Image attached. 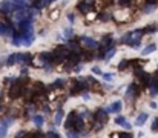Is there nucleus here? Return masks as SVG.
I'll return each mask as SVG.
<instances>
[{
	"label": "nucleus",
	"mask_w": 158,
	"mask_h": 138,
	"mask_svg": "<svg viewBox=\"0 0 158 138\" xmlns=\"http://www.w3.org/2000/svg\"><path fill=\"white\" fill-rule=\"evenodd\" d=\"M15 11H17V8L14 6L12 0H3V2L0 3V12H2L3 15H11V14H14Z\"/></svg>",
	"instance_id": "obj_1"
},
{
	"label": "nucleus",
	"mask_w": 158,
	"mask_h": 138,
	"mask_svg": "<svg viewBox=\"0 0 158 138\" xmlns=\"http://www.w3.org/2000/svg\"><path fill=\"white\" fill-rule=\"evenodd\" d=\"M14 32V26L8 22H0V37H12Z\"/></svg>",
	"instance_id": "obj_2"
},
{
	"label": "nucleus",
	"mask_w": 158,
	"mask_h": 138,
	"mask_svg": "<svg viewBox=\"0 0 158 138\" xmlns=\"http://www.w3.org/2000/svg\"><path fill=\"white\" fill-rule=\"evenodd\" d=\"M80 43L83 45V48H86V49H89V51H94V49H97L100 43L97 42V40H94V39H91V37H80Z\"/></svg>",
	"instance_id": "obj_3"
},
{
	"label": "nucleus",
	"mask_w": 158,
	"mask_h": 138,
	"mask_svg": "<svg viewBox=\"0 0 158 138\" xmlns=\"http://www.w3.org/2000/svg\"><path fill=\"white\" fill-rule=\"evenodd\" d=\"M19 32H26V31H32V26H34V19H26V20H22L20 23L15 25Z\"/></svg>",
	"instance_id": "obj_4"
},
{
	"label": "nucleus",
	"mask_w": 158,
	"mask_h": 138,
	"mask_svg": "<svg viewBox=\"0 0 158 138\" xmlns=\"http://www.w3.org/2000/svg\"><path fill=\"white\" fill-rule=\"evenodd\" d=\"M109 120V112L106 109H97V112L94 114V121H100V123H106Z\"/></svg>",
	"instance_id": "obj_5"
},
{
	"label": "nucleus",
	"mask_w": 158,
	"mask_h": 138,
	"mask_svg": "<svg viewBox=\"0 0 158 138\" xmlns=\"http://www.w3.org/2000/svg\"><path fill=\"white\" fill-rule=\"evenodd\" d=\"M31 65L32 63V55L29 52H17V65Z\"/></svg>",
	"instance_id": "obj_6"
},
{
	"label": "nucleus",
	"mask_w": 158,
	"mask_h": 138,
	"mask_svg": "<svg viewBox=\"0 0 158 138\" xmlns=\"http://www.w3.org/2000/svg\"><path fill=\"white\" fill-rule=\"evenodd\" d=\"M138 92H140L138 85L132 83V85H129V86H127V89H126V98H127V100H134V98L138 95Z\"/></svg>",
	"instance_id": "obj_7"
},
{
	"label": "nucleus",
	"mask_w": 158,
	"mask_h": 138,
	"mask_svg": "<svg viewBox=\"0 0 158 138\" xmlns=\"http://www.w3.org/2000/svg\"><path fill=\"white\" fill-rule=\"evenodd\" d=\"M88 86H89L88 83H85L83 80H78V82H75V85L72 86V91H71V94H80V92L83 94V92L88 89Z\"/></svg>",
	"instance_id": "obj_8"
},
{
	"label": "nucleus",
	"mask_w": 158,
	"mask_h": 138,
	"mask_svg": "<svg viewBox=\"0 0 158 138\" xmlns=\"http://www.w3.org/2000/svg\"><path fill=\"white\" fill-rule=\"evenodd\" d=\"M25 112H26V115H29V117L35 115V112H37V103L29 100V101L26 103V106H25Z\"/></svg>",
	"instance_id": "obj_9"
},
{
	"label": "nucleus",
	"mask_w": 158,
	"mask_h": 138,
	"mask_svg": "<svg viewBox=\"0 0 158 138\" xmlns=\"http://www.w3.org/2000/svg\"><path fill=\"white\" fill-rule=\"evenodd\" d=\"M121 107H123V103H121V101H114L112 104H109V106H107V109H106V111H107L109 114H117V112H120V111H121Z\"/></svg>",
	"instance_id": "obj_10"
},
{
	"label": "nucleus",
	"mask_w": 158,
	"mask_h": 138,
	"mask_svg": "<svg viewBox=\"0 0 158 138\" xmlns=\"http://www.w3.org/2000/svg\"><path fill=\"white\" fill-rule=\"evenodd\" d=\"M12 3H14V6H15L17 11H19V9H23V8L31 6V5H32V0H12Z\"/></svg>",
	"instance_id": "obj_11"
},
{
	"label": "nucleus",
	"mask_w": 158,
	"mask_h": 138,
	"mask_svg": "<svg viewBox=\"0 0 158 138\" xmlns=\"http://www.w3.org/2000/svg\"><path fill=\"white\" fill-rule=\"evenodd\" d=\"M75 117H77V112H75V111H72V112L68 115V118H66V121H64V128H66V129H71V128H74Z\"/></svg>",
	"instance_id": "obj_12"
},
{
	"label": "nucleus",
	"mask_w": 158,
	"mask_h": 138,
	"mask_svg": "<svg viewBox=\"0 0 158 138\" xmlns=\"http://www.w3.org/2000/svg\"><path fill=\"white\" fill-rule=\"evenodd\" d=\"M85 129V118L83 117H75V121H74V131L78 132V131H83Z\"/></svg>",
	"instance_id": "obj_13"
},
{
	"label": "nucleus",
	"mask_w": 158,
	"mask_h": 138,
	"mask_svg": "<svg viewBox=\"0 0 158 138\" xmlns=\"http://www.w3.org/2000/svg\"><path fill=\"white\" fill-rule=\"evenodd\" d=\"M77 9L80 11V12H83V14H88V12H91L92 11V6L91 5H88V3H85L83 0L77 5Z\"/></svg>",
	"instance_id": "obj_14"
},
{
	"label": "nucleus",
	"mask_w": 158,
	"mask_h": 138,
	"mask_svg": "<svg viewBox=\"0 0 158 138\" xmlns=\"http://www.w3.org/2000/svg\"><path fill=\"white\" fill-rule=\"evenodd\" d=\"M63 117H64V111H63V107H58L57 109V114H55V124L57 126H60L61 124V121H63Z\"/></svg>",
	"instance_id": "obj_15"
},
{
	"label": "nucleus",
	"mask_w": 158,
	"mask_h": 138,
	"mask_svg": "<svg viewBox=\"0 0 158 138\" xmlns=\"http://www.w3.org/2000/svg\"><path fill=\"white\" fill-rule=\"evenodd\" d=\"M115 123H117V124H120V126H123L126 131H131V128H132V126L126 121V118H124V117H117V118H115Z\"/></svg>",
	"instance_id": "obj_16"
},
{
	"label": "nucleus",
	"mask_w": 158,
	"mask_h": 138,
	"mask_svg": "<svg viewBox=\"0 0 158 138\" xmlns=\"http://www.w3.org/2000/svg\"><path fill=\"white\" fill-rule=\"evenodd\" d=\"M32 121H34V124H35L39 129L45 124V118H43V115H37V114L32 115Z\"/></svg>",
	"instance_id": "obj_17"
},
{
	"label": "nucleus",
	"mask_w": 158,
	"mask_h": 138,
	"mask_svg": "<svg viewBox=\"0 0 158 138\" xmlns=\"http://www.w3.org/2000/svg\"><path fill=\"white\" fill-rule=\"evenodd\" d=\"M64 85H66V80H63V78H57L52 85L49 86V89H51V91H52V89H58V88H63Z\"/></svg>",
	"instance_id": "obj_18"
},
{
	"label": "nucleus",
	"mask_w": 158,
	"mask_h": 138,
	"mask_svg": "<svg viewBox=\"0 0 158 138\" xmlns=\"http://www.w3.org/2000/svg\"><path fill=\"white\" fill-rule=\"evenodd\" d=\"M149 118V115L146 114V112H143V114H140L138 117H137V121H135V124L137 126H143L144 123H146V120Z\"/></svg>",
	"instance_id": "obj_19"
},
{
	"label": "nucleus",
	"mask_w": 158,
	"mask_h": 138,
	"mask_svg": "<svg viewBox=\"0 0 158 138\" xmlns=\"http://www.w3.org/2000/svg\"><path fill=\"white\" fill-rule=\"evenodd\" d=\"M155 51H157V45H155V43H151V45H148L141 51V54H143V55H149V54H152V52H155Z\"/></svg>",
	"instance_id": "obj_20"
},
{
	"label": "nucleus",
	"mask_w": 158,
	"mask_h": 138,
	"mask_svg": "<svg viewBox=\"0 0 158 138\" xmlns=\"http://www.w3.org/2000/svg\"><path fill=\"white\" fill-rule=\"evenodd\" d=\"M157 9V5L155 3H146L144 6H143V12L144 14H151V12H154Z\"/></svg>",
	"instance_id": "obj_21"
},
{
	"label": "nucleus",
	"mask_w": 158,
	"mask_h": 138,
	"mask_svg": "<svg viewBox=\"0 0 158 138\" xmlns=\"http://www.w3.org/2000/svg\"><path fill=\"white\" fill-rule=\"evenodd\" d=\"M129 66H131V60H127V58H123V60L118 63V71H126Z\"/></svg>",
	"instance_id": "obj_22"
},
{
	"label": "nucleus",
	"mask_w": 158,
	"mask_h": 138,
	"mask_svg": "<svg viewBox=\"0 0 158 138\" xmlns=\"http://www.w3.org/2000/svg\"><path fill=\"white\" fill-rule=\"evenodd\" d=\"M6 65H8V66L17 65V52H14V54H11V55L8 57V60H6Z\"/></svg>",
	"instance_id": "obj_23"
},
{
	"label": "nucleus",
	"mask_w": 158,
	"mask_h": 138,
	"mask_svg": "<svg viewBox=\"0 0 158 138\" xmlns=\"http://www.w3.org/2000/svg\"><path fill=\"white\" fill-rule=\"evenodd\" d=\"M157 31H158V26H155V25H151V26L143 28V32H144V34H154V32H157Z\"/></svg>",
	"instance_id": "obj_24"
},
{
	"label": "nucleus",
	"mask_w": 158,
	"mask_h": 138,
	"mask_svg": "<svg viewBox=\"0 0 158 138\" xmlns=\"http://www.w3.org/2000/svg\"><path fill=\"white\" fill-rule=\"evenodd\" d=\"M131 40H132V32H127V34H124L121 37V43H124V45H129Z\"/></svg>",
	"instance_id": "obj_25"
},
{
	"label": "nucleus",
	"mask_w": 158,
	"mask_h": 138,
	"mask_svg": "<svg viewBox=\"0 0 158 138\" xmlns=\"http://www.w3.org/2000/svg\"><path fill=\"white\" fill-rule=\"evenodd\" d=\"M115 52H117V49H115V46L114 48H110L107 52H106V55H105V60H110L114 55H115Z\"/></svg>",
	"instance_id": "obj_26"
},
{
	"label": "nucleus",
	"mask_w": 158,
	"mask_h": 138,
	"mask_svg": "<svg viewBox=\"0 0 158 138\" xmlns=\"http://www.w3.org/2000/svg\"><path fill=\"white\" fill-rule=\"evenodd\" d=\"M6 132H8V126L6 124H0V138H5L6 137Z\"/></svg>",
	"instance_id": "obj_27"
},
{
	"label": "nucleus",
	"mask_w": 158,
	"mask_h": 138,
	"mask_svg": "<svg viewBox=\"0 0 158 138\" xmlns=\"http://www.w3.org/2000/svg\"><path fill=\"white\" fill-rule=\"evenodd\" d=\"M2 123H3V124H6V126L9 128V126H12V124H14V118H12V117H6L5 120H2Z\"/></svg>",
	"instance_id": "obj_28"
},
{
	"label": "nucleus",
	"mask_w": 158,
	"mask_h": 138,
	"mask_svg": "<svg viewBox=\"0 0 158 138\" xmlns=\"http://www.w3.org/2000/svg\"><path fill=\"white\" fill-rule=\"evenodd\" d=\"M28 137H29V132L28 131H20L15 138H28Z\"/></svg>",
	"instance_id": "obj_29"
},
{
	"label": "nucleus",
	"mask_w": 158,
	"mask_h": 138,
	"mask_svg": "<svg viewBox=\"0 0 158 138\" xmlns=\"http://www.w3.org/2000/svg\"><path fill=\"white\" fill-rule=\"evenodd\" d=\"M46 138H61L55 131H49L48 134H46Z\"/></svg>",
	"instance_id": "obj_30"
},
{
	"label": "nucleus",
	"mask_w": 158,
	"mask_h": 138,
	"mask_svg": "<svg viewBox=\"0 0 158 138\" xmlns=\"http://www.w3.org/2000/svg\"><path fill=\"white\" fill-rule=\"evenodd\" d=\"M63 36H64V39H71V37H72V29H71V28L64 29V34H63Z\"/></svg>",
	"instance_id": "obj_31"
},
{
	"label": "nucleus",
	"mask_w": 158,
	"mask_h": 138,
	"mask_svg": "<svg viewBox=\"0 0 158 138\" xmlns=\"http://www.w3.org/2000/svg\"><path fill=\"white\" fill-rule=\"evenodd\" d=\"M92 72H94L95 75H103V72H102V69H100L98 66H94V68H92Z\"/></svg>",
	"instance_id": "obj_32"
},
{
	"label": "nucleus",
	"mask_w": 158,
	"mask_h": 138,
	"mask_svg": "<svg viewBox=\"0 0 158 138\" xmlns=\"http://www.w3.org/2000/svg\"><path fill=\"white\" fill-rule=\"evenodd\" d=\"M152 131H154V132H157L158 131V118H155L154 123H152Z\"/></svg>",
	"instance_id": "obj_33"
},
{
	"label": "nucleus",
	"mask_w": 158,
	"mask_h": 138,
	"mask_svg": "<svg viewBox=\"0 0 158 138\" xmlns=\"http://www.w3.org/2000/svg\"><path fill=\"white\" fill-rule=\"evenodd\" d=\"M117 2H118V3L121 5V6H127V5H129V3H131L132 0H117Z\"/></svg>",
	"instance_id": "obj_34"
},
{
	"label": "nucleus",
	"mask_w": 158,
	"mask_h": 138,
	"mask_svg": "<svg viewBox=\"0 0 158 138\" xmlns=\"http://www.w3.org/2000/svg\"><path fill=\"white\" fill-rule=\"evenodd\" d=\"M103 78H105L106 82H110V80L114 78V75H112V74H103Z\"/></svg>",
	"instance_id": "obj_35"
},
{
	"label": "nucleus",
	"mask_w": 158,
	"mask_h": 138,
	"mask_svg": "<svg viewBox=\"0 0 158 138\" xmlns=\"http://www.w3.org/2000/svg\"><path fill=\"white\" fill-rule=\"evenodd\" d=\"M83 2H85V3H88V5H91V6L94 8V5H95V2H97V0H83Z\"/></svg>",
	"instance_id": "obj_36"
},
{
	"label": "nucleus",
	"mask_w": 158,
	"mask_h": 138,
	"mask_svg": "<svg viewBox=\"0 0 158 138\" xmlns=\"http://www.w3.org/2000/svg\"><path fill=\"white\" fill-rule=\"evenodd\" d=\"M68 19H69V22L71 23H74V14L71 12V14H68Z\"/></svg>",
	"instance_id": "obj_37"
},
{
	"label": "nucleus",
	"mask_w": 158,
	"mask_h": 138,
	"mask_svg": "<svg viewBox=\"0 0 158 138\" xmlns=\"http://www.w3.org/2000/svg\"><path fill=\"white\" fill-rule=\"evenodd\" d=\"M20 74H22V75L28 74V68H22V69H20Z\"/></svg>",
	"instance_id": "obj_38"
},
{
	"label": "nucleus",
	"mask_w": 158,
	"mask_h": 138,
	"mask_svg": "<svg viewBox=\"0 0 158 138\" xmlns=\"http://www.w3.org/2000/svg\"><path fill=\"white\" fill-rule=\"evenodd\" d=\"M83 98H85V100H89V94H88V92H83Z\"/></svg>",
	"instance_id": "obj_39"
},
{
	"label": "nucleus",
	"mask_w": 158,
	"mask_h": 138,
	"mask_svg": "<svg viewBox=\"0 0 158 138\" xmlns=\"http://www.w3.org/2000/svg\"><path fill=\"white\" fill-rule=\"evenodd\" d=\"M68 138H78V137H77V135H74L72 132H69V134H68Z\"/></svg>",
	"instance_id": "obj_40"
},
{
	"label": "nucleus",
	"mask_w": 158,
	"mask_h": 138,
	"mask_svg": "<svg viewBox=\"0 0 158 138\" xmlns=\"http://www.w3.org/2000/svg\"><path fill=\"white\" fill-rule=\"evenodd\" d=\"M151 107H154V109H155V107H157V103H154V101H151Z\"/></svg>",
	"instance_id": "obj_41"
},
{
	"label": "nucleus",
	"mask_w": 158,
	"mask_h": 138,
	"mask_svg": "<svg viewBox=\"0 0 158 138\" xmlns=\"http://www.w3.org/2000/svg\"><path fill=\"white\" fill-rule=\"evenodd\" d=\"M2 65H6V60H2V58H0V66H2Z\"/></svg>",
	"instance_id": "obj_42"
},
{
	"label": "nucleus",
	"mask_w": 158,
	"mask_h": 138,
	"mask_svg": "<svg viewBox=\"0 0 158 138\" xmlns=\"http://www.w3.org/2000/svg\"><path fill=\"white\" fill-rule=\"evenodd\" d=\"M0 97H2V94H0Z\"/></svg>",
	"instance_id": "obj_43"
}]
</instances>
